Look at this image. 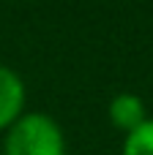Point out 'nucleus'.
<instances>
[{
    "instance_id": "obj_4",
    "label": "nucleus",
    "mask_w": 153,
    "mask_h": 155,
    "mask_svg": "<svg viewBox=\"0 0 153 155\" xmlns=\"http://www.w3.org/2000/svg\"><path fill=\"white\" fill-rule=\"evenodd\" d=\"M120 155H153V117H148L140 128L123 136Z\"/></svg>"
},
{
    "instance_id": "obj_1",
    "label": "nucleus",
    "mask_w": 153,
    "mask_h": 155,
    "mask_svg": "<svg viewBox=\"0 0 153 155\" xmlns=\"http://www.w3.org/2000/svg\"><path fill=\"white\" fill-rule=\"evenodd\" d=\"M3 155H66L63 128L44 112H25L5 131Z\"/></svg>"
},
{
    "instance_id": "obj_3",
    "label": "nucleus",
    "mask_w": 153,
    "mask_h": 155,
    "mask_svg": "<svg viewBox=\"0 0 153 155\" xmlns=\"http://www.w3.org/2000/svg\"><path fill=\"white\" fill-rule=\"evenodd\" d=\"M107 114H110V123L123 131V134H131L134 128H140L145 120H148V109H145V101L134 93H118L110 106H107Z\"/></svg>"
},
{
    "instance_id": "obj_2",
    "label": "nucleus",
    "mask_w": 153,
    "mask_h": 155,
    "mask_svg": "<svg viewBox=\"0 0 153 155\" xmlns=\"http://www.w3.org/2000/svg\"><path fill=\"white\" fill-rule=\"evenodd\" d=\"M25 82L22 76L8 68V65H0V131H8L25 112Z\"/></svg>"
}]
</instances>
